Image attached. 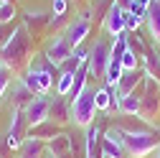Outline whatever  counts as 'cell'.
I'll list each match as a JSON object with an SVG mask.
<instances>
[{
  "mask_svg": "<svg viewBox=\"0 0 160 158\" xmlns=\"http://www.w3.org/2000/svg\"><path fill=\"white\" fill-rule=\"evenodd\" d=\"M0 61H3L5 69H21L28 61V31L23 26H15L10 38L3 44L0 49Z\"/></svg>",
  "mask_w": 160,
  "mask_h": 158,
  "instance_id": "1",
  "label": "cell"
},
{
  "mask_svg": "<svg viewBox=\"0 0 160 158\" xmlns=\"http://www.w3.org/2000/svg\"><path fill=\"white\" fill-rule=\"evenodd\" d=\"M58 66H53L48 59H46V64L43 66H36V64H31L28 66V71L23 74V79L21 82L36 94V97H46L48 92H51V84L58 79Z\"/></svg>",
  "mask_w": 160,
  "mask_h": 158,
  "instance_id": "2",
  "label": "cell"
},
{
  "mask_svg": "<svg viewBox=\"0 0 160 158\" xmlns=\"http://www.w3.org/2000/svg\"><path fill=\"white\" fill-rule=\"evenodd\" d=\"M122 148L132 158H145L152 150L160 148V130H148V133H122Z\"/></svg>",
  "mask_w": 160,
  "mask_h": 158,
  "instance_id": "3",
  "label": "cell"
},
{
  "mask_svg": "<svg viewBox=\"0 0 160 158\" xmlns=\"http://www.w3.org/2000/svg\"><path fill=\"white\" fill-rule=\"evenodd\" d=\"M94 94H97V89L87 87V89H84V92L71 102V120H74L76 125L89 128V125L94 123V117H97V112H99V110H97V100H94Z\"/></svg>",
  "mask_w": 160,
  "mask_h": 158,
  "instance_id": "4",
  "label": "cell"
},
{
  "mask_svg": "<svg viewBox=\"0 0 160 158\" xmlns=\"http://www.w3.org/2000/svg\"><path fill=\"white\" fill-rule=\"evenodd\" d=\"M158 107H160V84L152 76H145V92H142V100H140V117L150 123Z\"/></svg>",
  "mask_w": 160,
  "mask_h": 158,
  "instance_id": "5",
  "label": "cell"
},
{
  "mask_svg": "<svg viewBox=\"0 0 160 158\" xmlns=\"http://www.w3.org/2000/svg\"><path fill=\"white\" fill-rule=\"evenodd\" d=\"M109 51H112V49H109L104 41H97V44H94V49L89 51V64H87L89 76H94V79L104 76L107 64H109Z\"/></svg>",
  "mask_w": 160,
  "mask_h": 158,
  "instance_id": "6",
  "label": "cell"
},
{
  "mask_svg": "<svg viewBox=\"0 0 160 158\" xmlns=\"http://www.w3.org/2000/svg\"><path fill=\"white\" fill-rule=\"evenodd\" d=\"M26 112L23 110H13V123H10V130H8V148H21L23 140H26Z\"/></svg>",
  "mask_w": 160,
  "mask_h": 158,
  "instance_id": "7",
  "label": "cell"
},
{
  "mask_svg": "<svg viewBox=\"0 0 160 158\" xmlns=\"http://www.w3.org/2000/svg\"><path fill=\"white\" fill-rule=\"evenodd\" d=\"M71 54H74V49H71V44L66 41V36H56L53 41L48 44V49H46V59H48L53 66H61Z\"/></svg>",
  "mask_w": 160,
  "mask_h": 158,
  "instance_id": "8",
  "label": "cell"
},
{
  "mask_svg": "<svg viewBox=\"0 0 160 158\" xmlns=\"http://www.w3.org/2000/svg\"><path fill=\"white\" fill-rule=\"evenodd\" d=\"M23 112H26V120H28L31 128L33 125H41V123L48 120V115H51V100H46V97H36Z\"/></svg>",
  "mask_w": 160,
  "mask_h": 158,
  "instance_id": "9",
  "label": "cell"
},
{
  "mask_svg": "<svg viewBox=\"0 0 160 158\" xmlns=\"http://www.w3.org/2000/svg\"><path fill=\"white\" fill-rule=\"evenodd\" d=\"M125 148H122V130L119 128H109L102 135V155L104 158H122Z\"/></svg>",
  "mask_w": 160,
  "mask_h": 158,
  "instance_id": "10",
  "label": "cell"
},
{
  "mask_svg": "<svg viewBox=\"0 0 160 158\" xmlns=\"http://www.w3.org/2000/svg\"><path fill=\"white\" fill-rule=\"evenodd\" d=\"M104 31L109 33V36H122L125 31H127V26H125V8H119L117 3H112L109 5V10H107V15H104Z\"/></svg>",
  "mask_w": 160,
  "mask_h": 158,
  "instance_id": "11",
  "label": "cell"
},
{
  "mask_svg": "<svg viewBox=\"0 0 160 158\" xmlns=\"http://www.w3.org/2000/svg\"><path fill=\"white\" fill-rule=\"evenodd\" d=\"M148 76V71L145 69H135V71H122V79L114 84V92H117V97L122 100L125 94H130V92H135V87H140L142 84V79Z\"/></svg>",
  "mask_w": 160,
  "mask_h": 158,
  "instance_id": "12",
  "label": "cell"
},
{
  "mask_svg": "<svg viewBox=\"0 0 160 158\" xmlns=\"http://www.w3.org/2000/svg\"><path fill=\"white\" fill-rule=\"evenodd\" d=\"M114 128H119L122 133H148V130H152L150 128V123L148 120H142L140 115H119L117 120H114Z\"/></svg>",
  "mask_w": 160,
  "mask_h": 158,
  "instance_id": "13",
  "label": "cell"
},
{
  "mask_svg": "<svg viewBox=\"0 0 160 158\" xmlns=\"http://www.w3.org/2000/svg\"><path fill=\"white\" fill-rule=\"evenodd\" d=\"M89 28H92V23L89 21H84V18H79V21H74V23H69L66 26V41L71 44V49H79L84 44V38L89 36Z\"/></svg>",
  "mask_w": 160,
  "mask_h": 158,
  "instance_id": "14",
  "label": "cell"
},
{
  "mask_svg": "<svg viewBox=\"0 0 160 158\" xmlns=\"http://www.w3.org/2000/svg\"><path fill=\"white\" fill-rule=\"evenodd\" d=\"M48 120H53L56 125H64V123L71 120V102H69V97L56 94L53 100H51V115H48Z\"/></svg>",
  "mask_w": 160,
  "mask_h": 158,
  "instance_id": "15",
  "label": "cell"
},
{
  "mask_svg": "<svg viewBox=\"0 0 160 158\" xmlns=\"http://www.w3.org/2000/svg\"><path fill=\"white\" fill-rule=\"evenodd\" d=\"M145 21H148V31L152 36V41L160 44V0H152V3H150Z\"/></svg>",
  "mask_w": 160,
  "mask_h": 158,
  "instance_id": "16",
  "label": "cell"
},
{
  "mask_svg": "<svg viewBox=\"0 0 160 158\" xmlns=\"http://www.w3.org/2000/svg\"><path fill=\"white\" fill-rule=\"evenodd\" d=\"M46 150V140L41 138H26L21 145V158H41V153Z\"/></svg>",
  "mask_w": 160,
  "mask_h": 158,
  "instance_id": "17",
  "label": "cell"
},
{
  "mask_svg": "<svg viewBox=\"0 0 160 158\" xmlns=\"http://www.w3.org/2000/svg\"><path fill=\"white\" fill-rule=\"evenodd\" d=\"M33 100H36V94H33V92L21 82V84L15 87V92H13V110H26Z\"/></svg>",
  "mask_w": 160,
  "mask_h": 158,
  "instance_id": "18",
  "label": "cell"
},
{
  "mask_svg": "<svg viewBox=\"0 0 160 158\" xmlns=\"http://www.w3.org/2000/svg\"><path fill=\"white\" fill-rule=\"evenodd\" d=\"M94 100H97V110L99 112H107L112 115V102H114V94H112V87H99L97 94H94Z\"/></svg>",
  "mask_w": 160,
  "mask_h": 158,
  "instance_id": "19",
  "label": "cell"
},
{
  "mask_svg": "<svg viewBox=\"0 0 160 158\" xmlns=\"http://www.w3.org/2000/svg\"><path fill=\"white\" fill-rule=\"evenodd\" d=\"M145 71H148V76H152L160 84V51H155V49L145 51Z\"/></svg>",
  "mask_w": 160,
  "mask_h": 158,
  "instance_id": "20",
  "label": "cell"
},
{
  "mask_svg": "<svg viewBox=\"0 0 160 158\" xmlns=\"http://www.w3.org/2000/svg\"><path fill=\"white\" fill-rule=\"evenodd\" d=\"M58 135V125L53 120H46L41 125H33L31 128V138H41V140H51V138Z\"/></svg>",
  "mask_w": 160,
  "mask_h": 158,
  "instance_id": "21",
  "label": "cell"
},
{
  "mask_svg": "<svg viewBox=\"0 0 160 158\" xmlns=\"http://www.w3.org/2000/svg\"><path fill=\"white\" fill-rule=\"evenodd\" d=\"M74 74L76 71H61L56 79V94H61V97H69L71 87H74Z\"/></svg>",
  "mask_w": 160,
  "mask_h": 158,
  "instance_id": "22",
  "label": "cell"
},
{
  "mask_svg": "<svg viewBox=\"0 0 160 158\" xmlns=\"http://www.w3.org/2000/svg\"><path fill=\"white\" fill-rule=\"evenodd\" d=\"M122 69L125 71H135V69H140V56L127 46V51H125V56H122Z\"/></svg>",
  "mask_w": 160,
  "mask_h": 158,
  "instance_id": "23",
  "label": "cell"
},
{
  "mask_svg": "<svg viewBox=\"0 0 160 158\" xmlns=\"http://www.w3.org/2000/svg\"><path fill=\"white\" fill-rule=\"evenodd\" d=\"M15 18V5H13V0L10 3H3L0 5V23H10Z\"/></svg>",
  "mask_w": 160,
  "mask_h": 158,
  "instance_id": "24",
  "label": "cell"
},
{
  "mask_svg": "<svg viewBox=\"0 0 160 158\" xmlns=\"http://www.w3.org/2000/svg\"><path fill=\"white\" fill-rule=\"evenodd\" d=\"M125 26H127V31H137L140 26H142V18L135 15L132 10H125Z\"/></svg>",
  "mask_w": 160,
  "mask_h": 158,
  "instance_id": "25",
  "label": "cell"
},
{
  "mask_svg": "<svg viewBox=\"0 0 160 158\" xmlns=\"http://www.w3.org/2000/svg\"><path fill=\"white\" fill-rule=\"evenodd\" d=\"M8 84H10V71H8L5 66H0V100H3V94H5Z\"/></svg>",
  "mask_w": 160,
  "mask_h": 158,
  "instance_id": "26",
  "label": "cell"
},
{
  "mask_svg": "<svg viewBox=\"0 0 160 158\" xmlns=\"http://www.w3.org/2000/svg\"><path fill=\"white\" fill-rule=\"evenodd\" d=\"M66 10H69L66 0H53V15H66Z\"/></svg>",
  "mask_w": 160,
  "mask_h": 158,
  "instance_id": "27",
  "label": "cell"
},
{
  "mask_svg": "<svg viewBox=\"0 0 160 158\" xmlns=\"http://www.w3.org/2000/svg\"><path fill=\"white\" fill-rule=\"evenodd\" d=\"M46 158H56V155H46Z\"/></svg>",
  "mask_w": 160,
  "mask_h": 158,
  "instance_id": "28",
  "label": "cell"
},
{
  "mask_svg": "<svg viewBox=\"0 0 160 158\" xmlns=\"http://www.w3.org/2000/svg\"><path fill=\"white\" fill-rule=\"evenodd\" d=\"M158 158H160V155H158Z\"/></svg>",
  "mask_w": 160,
  "mask_h": 158,
  "instance_id": "29",
  "label": "cell"
}]
</instances>
